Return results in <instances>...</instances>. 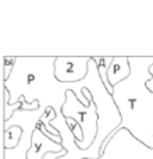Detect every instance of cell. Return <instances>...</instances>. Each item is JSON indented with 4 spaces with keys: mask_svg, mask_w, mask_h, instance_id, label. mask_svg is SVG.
Segmentation results:
<instances>
[{
    "mask_svg": "<svg viewBox=\"0 0 153 159\" xmlns=\"http://www.w3.org/2000/svg\"><path fill=\"white\" fill-rule=\"evenodd\" d=\"M128 59L131 75L113 91V99L121 116L118 130H128L138 141L153 148V92L148 88L153 56Z\"/></svg>",
    "mask_w": 153,
    "mask_h": 159,
    "instance_id": "obj_1",
    "label": "cell"
},
{
    "mask_svg": "<svg viewBox=\"0 0 153 159\" xmlns=\"http://www.w3.org/2000/svg\"><path fill=\"white\" fill-rule=\"evenodd\" d=\"M61 113H63L64 119H74L78 121V124L82 129L84 140L81 143H76V145L82 151L89 149L98 135L99 115L96 105L92 102L89 106H85L79 102L75 93L71 89H68L66 93V103L63 105Z\"/></svg>",
    "mask_w": 153,
    "mask_h": 159,
    "instance_id": "obj_2",
    "label": "cell"
},
{
    "mask_svg": "<svg viewBox=\"0 0 153 159\" xmlns=\"http://www.w3.org/2000/svg\"><path fill=\"white\" fill-rule=\"evenodd\" d=\"M100 159H153V148L138 141L128 130H116L100 149Z\"/></svg>",
    "mask_w": 153,
    "mask_h": 159,
    "instance_id": "obj_3",
    "label": "cell"
},
{
    "mask_svg": "<svg viewBox=\"0 0 153 159\" xmlns=\"http://www.w3.org/2000/svg\"><path fill=\"white\" fill-rule=\"evenodd\" d=\"M43 112L33 110V112H15L10 120L4 121V130L10 129L11 126H21L24 129V135L20 145L14 149H4L3 159H27V152L31 148L32 141V133L36 129V124L41 120Z\"/></svg>",
    "mask_w": 153,
    "mask_h": 159,
    "instance_id": "obj_4",
    "label": "cell"
},
{
    "mask_svg": "<svg viewBox=\"0 0 153 159\" xmlns=\"http://www.w3.org/2000/svg\"><path fill=\"white\" fill-rule=\"evenodd\" d=\"M92 56H59L55 61V77L63 84H74L88 75V66Z\"/></svg>",
    "mask_w": 153,
    "mask_h": 159,
    "instance_id": "obj_5",
    "label": "cell"
},
{
    "mask_svg": "<svg viewBox=\"0 0 153 159\" xmlns=\"http://www.w3.org/2000/svg\"><path fill=\"white\" fill-rule=\"evenodd\" d=\"M63 149L64 148L61 144H57L56 141L50 140L39 129H35L32 133L31 148L27 152V159H43L46 154H50V152H61Z\"/></svg>",
    "mask_w": 153,
    "mask_h": 159,
    "instance_id": "obj_6",
    "label": "cell"
},
{
    "mask_svg": "<svg viewBox=\"0 0 153 159\" xmlns=\"http://www.w3.org/2000/svg\"><path fill=\"white\" fill-rule=\"evenodd\" d=\"M131 75V66L129 59L125 56H113V63L109 67L107 77L111 84V87H116L121 81L127 80Z\"/></svg>",
    "mask_w": 153,
    "mask_h": 159,
    "instance_id": "obj_7",
    "label": "cell"
},
{
    "mask_svg": "<svg viewBox=\"0 0 153 159\" xmlns=\"http://www.w3.org/2000/svg\"><path fill=\"white\" fill-rule=\"evenodd\" d=\"M92 59L96 63V66H98L99 75H100V78H102V81H103L106 89L109 91L110 95H113L114 87H111V84H110V81H109V77H107L109 67H110V64L113 63V56H92Z\"/></svg>",
    "mask_w": 153,
    "mask_h": 159,
    "instance_id": "obj_8",
    "label": "cell"
},
{
    "mask_svg": "<svg viewBox=\"0 0 153 159\" xmlns=\"http://www.w3.org/2000/svg\"><path fill=\"white\" fill-rule=\"evenodd\" d=\"M24 135V129L21 126H11L4 130V149H14L20 145Z\"/></svg>",
    "mask_w": 153,
    "mask_h": 159,
    "instance_id": "obj_9",
    "label": "cell"
},
{
    "mask_svg": "<svg viewBox=\"0 0 153 159\" xmlns=\"http://www.w3.org/2000/svg\"><path fill=\"white\" fill-rule=\"evenodd\" d=\"M66 121H67L68 129L71 130V133L76 138V143H81V141L84 140V134H82V129H81V126L78 124V121L74 120V119H66Z\"/></svg>",
    "mask_w": 153,
    "mask_h": 159,
    "instance_id": "obj_10",
    "label": "cell"
},
{
    "mask_svg": "<svg viewBox=\"0 0 153 159\" xmlns=\"http://www.w3.org/2000/svg\"><path fill=\"white\" fill-rule=\"evenodd\" d=\"M15 61H17V57H10V56H6L4 57V81L10 77V74L13 73Z\"/></svg>",
    "mask_w": 153,
    "mask_h": 159,
    "instance_id": "obj_11",
    "label": "cell"
},
{
    "mask_svg": "<svg viewBox=\"0 0 153 159\" xmlns=\"http://www.w3.org/2000/svg\"><path fill=\"white\" fill-rule=\"evenodd\" d=\"M148 88L153 92V78H151V80L148 81Z\"/></svg>",
    "mask_w": 153,
    "mask_h": 159,
    "instance_id": "obj_12",
    "label": "cell"
},
{
    "mask_svg": "<svg viewBox=\"0 0 153 159\" xmlns=\"http://www.w3.org/2000/svg\"><path fill=\"white\" fill-rule=\"evenodd\" d=\"M149 73H151V75H152V78H153V64L151 66V69H149Z\"/></svg>",
    "mask_w": 153,
    "mask_h": 159,
    "instance_id": "obj_13",
    "label": "cell"
}]
</instances>
